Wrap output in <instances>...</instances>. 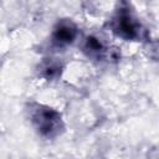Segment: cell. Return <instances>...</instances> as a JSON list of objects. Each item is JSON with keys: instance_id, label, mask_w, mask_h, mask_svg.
I'll use <instances>...</instances> for the list:
<instances>
[{"instance_id": "cell-1", "label": "cell", "mask_w": 159, "mask_h": 159, "mask_svg": "<svg viewBox=\"0 0 159 159\" xmlns=\"http://www.w3.org/2000/svg\"><path fill=\"white\" fill-rule=\"evenodd\" d=\"M106 26L114 36L125 41H144L148 39V30L139 21L130 4L124 1L118 4Z\"/></svg>"}, {"instance_id": "cell-2", "label": "cell", "mask_w": 159, "mask_h": 159, "mask_svg": "<svg viewBox=\"0 0 159 159\" xmlns=\"http://www.w3.org/2000/svg\"><path fill=\"white\" fill-rule=\"evenodd\" d=\"M26 113L34 129L46 139H53L65 130L61 113L48 106L31 102L26 107Z\"/></svg>"}, {"instance_id": "cell-3", "label": "cell", "mask_w": 159, "mask_h": 159, "mask_svg": "<svg viewBox=\"0 0 159 159\" xmlns=\"http://www.w3.org/2000/svg\"><path fill=\"white\" fill-rule=\"evenodd\" d=\"M82 51L83 53L93 60V61H109L111 60H116V48H111L109 46H107L101 39H98L97 36H87L82 43Z\"/></svg>"}, {"instance_id": "cell-4", "label": "cell", "mask_w": 159, "mask_h": 159, "mask_svg": "<svg viewBox=\"0 0 159 159\" xmlns=\"http://www.w3.org/2000/svg\"><path fill=\"white\" fill-rule=\"evenodd\" d=\"M78 36V27L71 19L58 20L51 35V42L56 47H65L75 42Z\"/></svg>"}, {"instance_id": "cell-5", "label": "cell", "mask_w": 159, "mask_h": 159, "mask_svg": "<svg viewBox=\"0 0 159 159\" xmlns=\"http://www.w3.org/2000/svg\"><path fill=\"white\" fill-rule=\"evenodd\" d=\"M63 66L57 58H45L39 65V75L47 81L57 80L62 73Z\"/></svg>"}]
</instances>
